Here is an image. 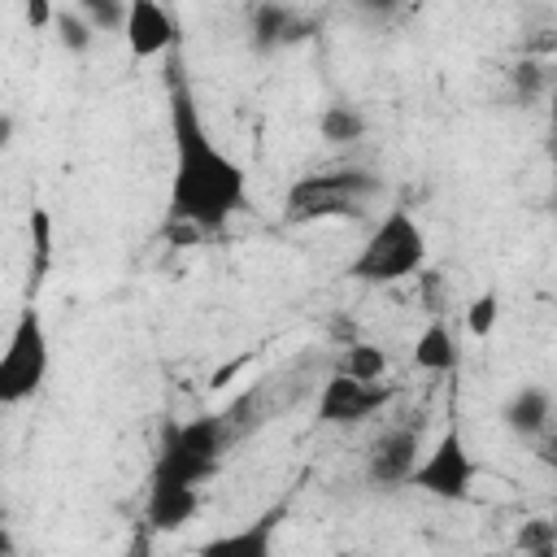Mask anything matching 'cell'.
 Returning <instances> with one entry per match:
<instances>
[{"label":"cell","mask_w":557,"mask_h":557,"mask_svg":"<svg viewBox=\"0 0 557 557\" xmlns=\"http://www.w3.org/2000/svg\"><path fill=\"white\" fill-rule=\"evenodd\" d=\"M170 139H174V178H170V222L191 226L200 235L222 231L248 200V174L244 165L222 152L200 117V104L170 65Z\"/></svg>","instance_id":"obj_1"},{"label":"cell","mask_w":557,"mask_h":557,"mask_svg":"<svg viewBox=\"0 0 557 557\" xmlns=\"http://www.w3.org/2000/svg\"><path fill=\"white\" fill-rule=\"evenodd\" d=\"M500 422H505V431L518 435V440L544 435L548 422H553V396H548V387H535V383L518 387V392L500 405Z\"/></svg>","instance_id":"obj_12"},{"label":"cell","mask_w":557,"mask_h":557,"mask_svg":"<svg viewBox=\"0 0 557 557\" xmlns=\"http://www.w3.org/2000/svg\"><path fill=\"white\" fill-rule=\"evenodd\" d=\"M0 144H4V148L13 144V113H4V117H0Z\"/></svg>","instance_id":"obj_25"},{"label":"cell","mask_w":557,"mask_h":557,"mask_svg":"<svg viewBox=\"0 0 557 557\" xmlns=\"http://www.w3.org/2000/svg\"><path fill=\"white\" fill-rule=\"evenodd\" d=\"M30 239H35V265H30V283L39 287L52 261V213L48 209H30Z\"/></svg>","instance_id":"obj_19"},{"label":"cell","mask_w":557,"mask_h":557,"mask_svg":"<svg viewBox=\"0 0 557 557\" xmlns=\"http://www.w3.org/2000/svg\"><path fill=\"white\" fill-rule=\"evenodd\" d=\"M531 448H535V461H540V466L557 470V422H548V431H544V435H535V440H531Z\"/></svg>","instance_id":"obj_23"},{"label":"cell","mask_w":557,"mask_h":557,"mask_svg":"<svg viewBox=\"0 0 557 557\" xmlns=\"http://www.w3.org/2000/svg\"><path fill=\"white\" fill-rule=\"evenodd\" d=\"M200 509V492L196 487H152L148 483V500H144V522L152 531H178L196 518Z\"/></svg>","instance_id":"obj_13"},{"label":"cell","mask_w":557,"mask_h":557,"mask_svg":"<svg viewBox=\"0 0 557 557\" xmlns=\"http://www.w3.org/2000/svg\"><path fill=\"white\" fill-rule=\"evenodd\" d=\"M231 444V418L226 413H200L165 431L161 453L152 461V487H196L209 483L222 466V453Z\"/></svg>","instance_id":"obj_2"},{"label":"cell","mask_w":557,"mask_h":557,"mask_svg":"<svg viewBox=\"0 0 557 557\" xmlns=\"http://www.w3.org/2000/svg\"><path fill=\"white\" fill-rule=\"evenodd\" d=\"M522 557H557V548H540V553H522Z\"/></svg>","instance_id":"obj_27"},{"label":"cell","mask_w":557,"mask_h":557,"mask_svg":"<svg viewBox=\"0 0 557 557\" xmlns=\"http://www.w3.org/2000/svg\"><path fill=\"white\" fill-rule=\"evenodd\" d=\"M426 265V231L409 218V209H392L370 239L361 244V252L348 261V278L383 287V283H400L413 278Z\"/></svg>","instance_id":"obj_3"},{"label":"cell","mask_w":557,"mask_h":557,"mask_svg":"<svg viewBox=\"0 0 557 557\" xmlns=\"http://www.w3.org/2000/svg\"><path fill=\"white\" fill-rule=\"evenodd\" d=\"M383 191V178L370 170H326L305 174L287 191V218L292 222H318V218H361L366 200Z\"/></svg>","instance_id":"obj_4"},{"label":"cell","mask_w":557,"mask_h":557,"mask_svg":"<svg viewBox=\"0 0 557 557\" xmlns=\"http://www.w3.org/2000/svg\"><path fill=\"white\" fill-rule=\"evenodd\" d=\"M48 366H52L48 326H44V318L35 309H22L13 331H9V344L0 352V405L4 409L26 405L44 387Z\"/></svg>","instance_id":"obj_5"},{"label":"cell","mask_w":557,"mask_h":557,"mask_svg":"<svg viewBox=\"0 0 557 557\" xmlns=\"http://www.w3.org/2000/svg\"><path fill=\"white\" fill-rule=\"evenodd\" d=\"M26 22H30V26H52V22H57V9L44 4V0H30V4H26Z\"/></svg>","instance_id":"obj_24"},{"label":"cell","mask_w":557,"mask_h":557,"mask_svg":"<svg viewBox=\"0 0 557 557\" xmlns=\"http://www.w3.org/2000/svg\"><path fill=\"white\" fill-rule=\"evenodd\" d=\"M52 35H57V44H61L70 57H87V52H91V44H96V30L87 26V17H83L78 9H57Z\"/></svg>","instance_id":"obj_17"},{"label":"cell","mask_w":557,"mask_h":557,"mask_svg":"<svg viewBox=\"0 0 557 557\" xmlns=\"http://www.w3.org/2000/svg\"><path fill=\"white\" fill-rule=\"evenodd\" d=\"M470 483H474V457L466 448L461 426L453 422L431 444V453L418 461L409 487H418L422 496H435V500H470Z\"/></svg>","instance_id":"obj_7"},{"label":"cell","mask_w":557,"mask_h":557,"mask_svg":"<svg viewBox=\"0 0 557 557\" xmlns=\"http://www.w3.org/2000/svg\"><path fill=\"white\" fill-rule=\"evenodd\" d=\"M422 435H426V418L413 413L405 422H387L370 444H366V479L383 492L392 487H409L413 470H418V453H422Z\"/></svg>","instance_id":"obj_6"},{"label":"cell","mask_w":557,"mask_h":557,"mask_svg":"<svg viewBox=\"0 0 557 557\" xmlns=\"http://www.w3.org/2000/svg\"><path fill=\"white\" fill-rule=\"evenodd\" d=\"M178 44V22L170 17V9H161L157 0H135L131 13H126V48L131 57L148 61V57H161Z\"/></svg>","instance_id":"obj_11"},{"label":"cell","mask_w":557,"mask_h":557,"mask_svg":"<svg viewBox=\"0 0 557 557\" xmlns=\"http://www.w3.org/2000/svg\"><path fill=\"white\" fill-rule=\"evenodd\" d=\"M548 122H553V139H557V83L548 91Z\"/></svg>","instance_id":"obj_26"},{"label":"cell","mask_w":557,"mask_h":557,"mask_svg":"<svg viewBox=\"0 0 557 557\" xmlns=\"http://www.w3.org/2000/svg\"><path fill=\"white\" fill-rule=\"evenodd\" d=\"M318 135L326 144H357L366 135V113L348 100H331L322 113H318Z\"/></svg>","instance_id":"obj_15"},{"label":"cell","mask_w":557,"mask_h":557,"mask_svg":"<svg viewBox=\"0 0 557 557\" xmlns=\"http://www.w3.org/2000/svg\"><path fill=\"white\" fill-rule=\"evenodd\" d=\"M509 87H513V96L527 104V100H535L544 87H548V70H544V61L540 57H522L513 70H509Z\"/></svg>","instance_id":"obj_20"},{"label":"cell","mask_w":557,"mask_h":557,"mask_svg":"<svg viewBox=\"0 0 557 557\" xmlns=\"http://www.w3.org/2000/svg\"><path fill=\"white\" fill-rule=\"evenodd\" d=\"M283 518H287V505H270V509L257 513L252 522L205 540V544L196 548V557H274V540H278Z\"/></svg>","instance_id":"obj_9"},{"label":"cell","mask_w":557,"mask_h":557,"mask_svg":"<svg viewBox=\"0 0 557 557\" xmlns=\"http://www.w3.org/2000/svg\"><path fill=\"white\" fill-rule=\"evenodd\" d=\"M518 553H540V548H557V531H553V518H527L513 535Z\"/></svg>","instance_id":"obj_21"},{"label":"cell","mask_w":557,"mask_h":557,"mask_svg":"<svg viewBox=\"0 0 557 557\" xmlns=\"http://www.w3.org/2000/svg\"><path fill=\"white\" fill-rule=\"evenodd\" d=\"M335 374L357 379V383H379V379L387 374V352H383L379 344L357 339V344H348V348L335 357Z\"/></svg>","instance_id":"obj_16"},{"label":"cell","mask_w":557,"mask_h":557,"mask_svg":"<svg viewBox=\"0 0 557 557\" xmlns=\"http://www.w3.org/2000/svg\"><path fill=\"white\" fill-rule=\"evenodd\" d=\"M396 387L387 383H357L344 374H331L318 392V422L322 426H357L374 413H383L392 405Z\"/></svg>","instance_id":"obj_8"},{"label":"cell","mask_w":557,"mask_h":557,"mask_svg":"<svg viewBox=\"0 0 557 557\" xmlns=\"http://www.w3.org/2000/svg\"><path fill=\"white\" fill-rule=\"evenodd\" d=\"M318 30V22H309L300 9L292 4H252L248 13V44L252 52H278V48H292L300 39H309Z\"/></svg>","instance_id":"obj_10"},{"label":"cell","mask_w":557,"mask_h":557,"mask_svg":"<svg viewBox=\"0 0 557 557\" xmlns=\"http://www.w3.org/2000/svg\"><path fill=\"white\" fill-rule=\"evenodd\" d=\"M553 531H557V513H553Z\"/></svg>","instance_id":"obj_28"},{"label":"cell","mask_w":557,"mask_h":557,"mask_svg":"<svg viewBox=\"0 0 557 557\" xmlns=\"http://www.w3.org/2000/svg\"><path fill=\"white\" fill-rule=\"evenodd\" d=\"M457 357H461V348H457L448 322L431 318L422 326V335L413 339V366L426 370V374H448V370H457Z\"/></svg>","instance_id":"obj_14"},{"label":"cell","mask_w":557,"mask_h":557,"mask_svg":"<svg viewBox=\"0 0 557 557\" xmlns=\"http://www.w3.org/2000/svg\"><path fill=\"white\" fill-rule=\"evenodd\" d=\"M496 318H500V300H496V292H483V296H474L470 300V309H466V326H470V335H492V326H496Z\"/></svg>","instance_id":"obj_22"},{"label":"cell","mask_w":557,"mask_h":557,"mask_svg":"<svg viewBox=\"0 0 557 557\" xmlns=\"http://www.w3.org/2000/svg\"><path fill=\"white\" fill-rule=\"evenodd\" d=\"M78 13L87 17V26L96 35H126V13L131 4H117V0H83Z\"/></svg>","instance_id":"obj_18"}]
</instances>
